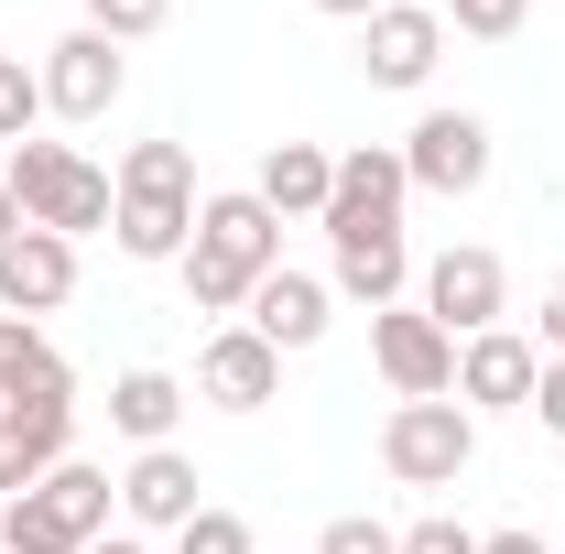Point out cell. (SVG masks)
I'll return each mask as SVG.
<instances>
[{"instance_id":"cell-16","label":"cell","mask_w":565,"mask_h":554,"mask_svg":"<svg viewBox=\"0 0 565 554\" xmlns=\"http://www.w3.org/2000/svg\"><path fill=\"white\" fill-rule=\"evenodd\" d=\"M76 294V239H55V228H22V239H0V316H55Z\"/></svg>"},{"instance_id":"cell-11","label":"cell","mask_w":565,"mask_h":554,"mask_svg":"<svg viewBox=\"0 0 565 554\" xmlns=\"http://www.w3.org/2000/svg\"><path fill=\"white\" fill-rule=\"evenodd\" d=\"M435 55H446V11H435V0H381V11L359 22L370 87H403V98H414L424 76H435Z\"/></svg>"},{"instance_id":"cell-4","label":"cell","mask_w":565,"mask_h":554,"mask_svg":"<svg viewBox=\"0 0 565 554\" xmlns=\"http://www.w3.org/2000/svg\"><path fill=\"white\" fill-rule=\"evenodd\" d=\"M0 185H11L22 228H55V239H87V228H109V163H87L76 141H11Z\"/></svg>"},{"instance_id":"cell-2","label":"cell","mask_w":565,"mask_h":554,"mask_svg":"<svg viewBox=\"0 0 565 554\" xmlns=\"http://www.w3.org/2000/svg\"><path fill=\"white\" fill-rule=\"evenodd\" d=\"M196 152L185 141H131L120 163H109V239L131 251V262H185V239H196Z\"/></svg>"},{"instance_id":"cell-26","label":"cell","mask_w":565,"mask_h":554,"mask_svg":"<svg viewBox=\"0 0 565 554\" xmlns=\"http://www.w3.org/2000/svg\"><path fill=\"white\" fill-rule=\"evenodd\" d=\"M316 554H403V533H392V522H370V511H338V522L316 533Z\"/></svg>"},{"instance_id":"cell-1","label":"cell","mask_w":565,"mask_h":554,"mask_svg":"<svg viewBox=\"0 0 565 554\" xmlns=\"http://www.w3.org/2000/svg\"><path fill=\"white\" fill-rule=\"evenodd\" d=\"M185 294H196V316H239L262 283L282 273V217L250 196V185H228V196H207L196 207V239H185Z\"/></svg>"},{"instance_id":"cell-9","label":"cell","mask_w":565,"mask_h":554,"mask_svg":"<svg viewBox=\"0 0 565 554\" xmlns=\"http://www.w3.org/2000/svg\"><path fill=\"white\" fill-rule=\"evenodd\" d=\"M44 109H55V120H109V109H120V87H131V55H120V44H109V33H87V22H76V33H55V44H44Z\"/></svg>"},{"instance_id":"cell-29","label":"cell","mask_w":565,"mask_h":554,"mask_svg":"<svg viewBox=\"0 0 565 554\" xmlns=\"http://www.w3.org/2000/svg\"><path fill=\"white\" fill-rule=\"evenodd\" d=\"M533 348H544V359H565V283H544V338H533Z\"/></svg>"},{"instance_id":"cell-5","label":"cell","mask_w":565,"mask_h":554,"mask_svg":"<svg viewBox=\"0 0 565 554\" xmlns=\"http://www.w3.org/2000/svg\"><path fill=\"white\" fill-rule=\"evenodd\" d=\"M381 468L403 489H457L479 468V414L446 392V403H392L381 414Z\"/></svg>"},{"instance_id":"cell-22","label":"cell","mask_w":565,"mask_h":554,"mask_svg":"<svg viewBox=\"0 0 565 554\" xmlns=\"http://www.w3.org/2000/svg\"><path fill=\"white\" fill-rule=\"evenodd\" d=\"M33 120H44V76L22 55H0V141H33Z\"/></svg>"},{"instance_id":"cell-8","label":"cell","mask_w":565,"mask_h":554,"mask_svg":"<svg viewBox=\"0 0 565 554\" xmlns=\"http://www.w3.org/2000/svg\"><path fill=\"white\" fill-rule=\"evenodd\" d=\"M403 174H414V196H479L490 185V120L479 109H424L403 131Z\"/></svg>"},{"instance_id":"cell-17","label":"cell","mask_w":565,"mask_h":554,"mask_svg":"<svg viewBox=\"0 0 565 554\" xmlns=\"http://www.w3.org/2000/svg\"><path fill=\"white\" fill-rule=\"evenodd\" d=\"M239 327H250V338H273L282 359H294V348H316L327 327H338V294H327V273H294V262H282V273L239 305Z\"/></svg>"},{"instance_id":"cell-10","label":"cell","mask_w":565,"mask_h":554,"mask_svg":"<svg viewBox=\"0 0 565 554\" xmlns=\"http://www.w3.org/2000/svg\"><path fill=\"white\" fill-rule=\"evenodd\" d=\"M403 196H414V174H403V141H359V152H338V185H327V239L403 228Z\"/></svg>"},{"instance_id":"cell-32","label":"cell","mask_w":565,"mask_h":554,"mask_svg":"<svg viewBox=\"0 0 565 554\" xmlns=\"http://www.w3.org/2000/svg\"><path fill=\"white\" fill-rule=\"evenodd\" d=\"M87 554H152V544H141V533H98Z\"/></svg>"},{"instance_id":"cell-3","label":"cell","mask_w":565,"mask_h":554,"mask_svg":"<svg viewBox=\"0 0 565 554\" xmlns=\"http://www.w3.org/2000/svg\"><path fill=\"white\" fill-rule=\"evenodd\" d=\"M109 511H120V479L87 468V457H66L55 479H33L22 500H0V554H87L109 533Z\"/></svg>"},{"instance_id":"cell-12","label":"cell","mask_w":565,"mask_h":554,"mask_svg":"<svg viewBox=\"0 0 565 554\" xmlns=\"http://www.w3.org/2000/svg\"><path fill=\"white\" fill-rule=\"evenodd\" d=\"M533 381H544V348L522 338V327L457 338V403L468 414H533Z\"/></svg>"},{"instance_id":"cell-27","label":"cell","mask_w":565,"mask_h":554,"mask_svg":"<svg viewBox=\"0 0 565 554\" xmlns=\"http://www.w3.org/2000/svg\"><path fill=\"white\" fill-rule=\"evenodd\" d=\"M403 554H479V533L446 522V511H424V522H403Z\"/></svg>"},{"instance_id":"cell-20","label":"cell","mask_w":565,"mask_h":554,"mask_svg":"<svg viewBox=\"0 0 565 554\" xmlns=\"http://www.w3.org/2000/svg\"><path fill=\"white\" fill-rule=\"evenodd\" d=\"M327 185H338V152L327 141H273L262 174H250V196L273 217H327Z\"/></svg>"},{"instance_id":"cell-23","label":"cell","mask_w":565,"mask_h":554,"mask_svg":"<svg viewBox=\"0 0 565 554\" xmlns=\"http://www.w3.org/2000/svg\"><path fill=\"white\" fill-rule=\"evenodd\" d=\"M174 554H262V533H250V522H239V511H196V522H185V533H174Z\"/></svg>"},{"instance_id":"cell-18","label":"cell","mask_w":565,"mask_h":554,"mask_svg":"<svg viewBox=\"0 0 565 554\" xmlns=\"http://www.w3.org/2000/svg\"><path fill=\"white\" fill-rule=\"evenodd\" d=\"M327 294H349V305H403L414 294V239L403 228H370V239H338V273H327Z\"/></svg>"},{"instance_id":"cell-30","label":"cell","mask_w":565,"mask_h":554,"mask_svg":"<svg viewBox=\"0 0 565 554\" xmlns=\"http://www.w3.org/2000/svg\"><path fill=\"white\" fill-rule=\"evenodd\" d=\"M479 554H555L544 533H479Z\"/></svg>"},{"instance_id":"cell-21","label":"cell","mask_w":565,"mask_h":554,"mask_svg":"<svg viewBox=\"0 0 565 554\" xmlns=\"http://www.w3.org/2000/svg\"><path fill=\"white\" fill-rule=\"evenodd\" d=\"M174 414H185V381H174V370H120V381H109V424H120L131 446H174Z\"/></svg>"},{"instance_id":"cell-25","label":"cell","mask_w":565,"mask_h":554,"mask_svg":"<svg viewBox=\"0 0 565 554\" xmlns=\"http://www.w3.org/2000/svg\"><path fill=\"white\" fill-rule=\"evenodd\" d=\"M522 11H533V0H446V22H457L468 44H511V33H522Z\"/></svg>"},{"instance_id":"cell-14","label":"cell","mask_w":565,"mask_h":554,"mask_svg":"<svg viewBox=\"0 0 565 554\" xmlns=\"http://www.w3.org/2000/svg\"><path fill=\"white\" fill-rule=\"evenodd\" d=\"M120 511H131L141 533H185V522L207 511V479H196V457H185V446H141L131 468H120Z\"/></svg>"},{"instance_id":"cell-24","label":"cell","mask_w":565,"mask_h":554,"mask_svg":"<svg viewBox=\"0 0 565 554\" xmlns=\"http://www.w3.org/2000/svg\"><path fill=\"white\" fill-rule=\"evenodd\" d=\"M163 22H174V0H87V33H109V44H141Z\"/></svg>"},{"instance_id":"cell-6","label":"cell","mask_w":565,"mask_h":554,"mask_svg":"<svg viewBox=\"0 0 565 554\" xmlns=\"http://www.w3.org/2000/svg\"><path fill=\"white\" fill-rule=\"evenodd\" d=\"M370 359H381L392 403H446V392H457V338H446L424 305H381V316H370Z\"/></svg>"},{"instance_id":"cell-28","label":"cell","mask_w":565,"mask_h":554,"mask_svg":"<svg viewBox=\"0 0 565 554\" xmlns=\"http://www.w3.org/2000/svg\"><path fill=\"white\" fill-rule=\"evenodd\" d=\"M533 414H544V435H565V359H544V381H533Z\"/></svg>"},{"instance_id":"cell-19","label":"cell","mask_w":565,"mask_h":554,"mask_svg":"<svg viewBox=\"0 0 565 554\" xmlns=\"http://www.w3.org/2000/svg\"><path fill=\"white\" fill-rule=\"evenodd\" d=\"M0 403H76L66 348L44 338L33 316H0Z\"/></svg>"},{"instance_id":"cell-13","label":"cell","mask_w":565,"mask_h":554,"mask_svg":"<svg viewBox=\"0 0 565 554\" xmlns=\"http://www.w3.org/2000/svg\"><path fill=\"white\" fill-rule=\"evenodd\" d=\"M196 403H217V414H262V403H282V348L250 338V327L228 316V327L196 348Z\"/></svg>"},{"instance_id":"cell-33","label":"cell","mask_w":565,"mask_h":554,"mask_svg":"<svg viewBox=\"0 0 565 554\" xmlns=\"http://www.w3.org/2000/svg\"><path fill=\"white\" fill-rule=\"evenodd\" d=\"M0 239H22V207H11V185H0Z\"/></svg>"},{"instance_id":"cell-7","label":"cell","mask_w":565,"mask_h":554,"mask_svg":"<svg viewBox=\"0 0 565 554\" xmlns=\"http://www.w3.org/2000/svg\"><path fill=\"white\" fill-rule=\"evenodd\" d=\"M414 305L446 327V338H479V327H500V305H511V273H500V251L457 239V251H435V262L414 273Z\"/></svg>"},{"instance_id":"cell-15","label":"cell","mask_w":565,"mask_h":554,"mask_svg":"<svg viewBox=\"0 0 565 554\" xmlns=\"http://www.w3.org/2000/svg\"><path fill=\"white\" fill-rule=\"evenodd\" d=\"M76 457V403H0V500L55 479Z\"/></svg>"},{"instance_id":"cell-31","label":"cell","mask_w":565,"mask_h":554,"mask_svg":"<svg viewBox=\"0 0 565 554\" xmlns=\"http://www.w3.org/2000/svg\"><path fill=\"white\" fill-rule=\"evenodd\" d=\"M305 11H327V22H370L381 0H305Z\"/></svg>"}]
</instances>
